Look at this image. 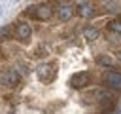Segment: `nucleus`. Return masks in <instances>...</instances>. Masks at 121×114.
Listing matches in <instances>:
<instances>
[{
	"mask_svg": "<svg viewBox=\"0 0 121 114\" xmlns=\"http://www.w3.org/2000/svg\"><path fill=\"white\" fill-rule=\"evenodd\" d=\"M13 32H15V40H19L21 44H28L30 42L32 28H30L28 23H17L15 28H13Z\"/></svg>",
	"mask_w": 121,
	"mask_h": 114,
	"instance_id": "39448f33",
	"label": "nucleus"
},
{
	"mask_svg": "<svg viewBox=\"0 0 121 114\" xmlns=\"http://www.w3.org/2000/svg\"><path fill=\"white\" fill-rule=\"evenodd\" d=\"M19 72L17 70H13V68H9V70H6L2 76H0V82L6 86V87H17L19 86Z\"/></svg>",
	"mask_w": 121,
	"mask_h": 114,
	"instance_id": "423d86ee",
	"label": "nucleus"
},
{
	"mask_svg": "<svg viewBox=\"0 0 121 114\" xmlns=\"http://www.w3.org/2000/svg\"><path fill=\"white\" fill-rule=\"evenodd\" d=\"M13 38V28L11 27H2L0 28V40L6 42V40H11Z\"/></svg>",
	"mask_w": 121,
	"mask_h": 114,
	"instance_id": "9b49d317",
	"label": "nucleus"
},
{
	"mask_svg": "<svg viewBox=\"0 0 121 114\" xmlns=\"http://www.w3.org/2000/svg\"><path fill=\"white\" fill-rule=\"evenodd\" d=\"M117 61H119V63H121V51H119V53H117Z\"/></svg>",
	"mask_w": 121,
	"mask_h": 114,
	"instance_id": "ddd939ff",
	"label": "nucleus"
},
{
	"mask_svg": "<svg viewBox=\"0 0 121 114\" xmlns=\"http://www.w3.org/2000/svg\"><path fill=\"white\" fill-rule=\"evenodd\" d=\"M91 80H93L91 72L81 70V72H76V74H72V76H70L68 86H70V87H74V89H83V87H87V86L91 84Z\"/></svg>",
	"mask_w": 121,
	"mask_h": 114,
	"instance_id": "7ed1b4c3",
	"label": "nucleus"
},
{
	"mask_svg": "<svg viewBox=\"0 0 121 114\" xmlns=\"http://www.w3.org/2000/svg\"><path fill=\"white\" fill-rule=\"evenodd\" d=\"M98 28H95V27H87L85 28V32H83V36H85V40L87 42H95L96 38H98Z\"/></svg>",
	"mask_w": 121,
	"mask_h": 114,
	"instance_id": "1a4fd4ad",
	"label": "nucleus"
},
{
	"mask_svg": "<svg viewBox=\"0 0 121 114\" xmlns=\"http://www.w3.org/2000/svg\"><path fill=\"white\" fill-rule=\"evenodd\" d=\"M55 74H57V68H55V63H43L36 68V76L40 82L43 84H49L55 80Z\"/></svg>",
	"mask_w": 121,
	"mask_h": 114,
	"instance_id": "f03ea898",
	"label": "nucleus"
},
{
	"mask_svg": "<svg viewBox=\"0 0 121 114\" xmlns=\"http://www.w3.org/2000/svg\"><path fill=\"white\" fill-rule=\"evenodd\" d=\"M76 11H78L81 17H91V15L95 13V10H93V6H91V4H81Z\"/></svg>",
	"mask_w": 121,
	"mask_h": 114,
	"instance_id": "9d476101",
	"label": "nucleus"
},
{
	"mask_svg": "<svg viewBox=\"0 0 121 114\" xmlns=\"http://www.w3.org/2000/svg\"><path fill=\"white\" fill-rule=\"evenodd\" d=\"M0 59H4V55H2V49H0Z\"/></svg>",
	"mask_w": 121,
	"mask_h": 114,
	"instance_id": "4468645a",
	"label": "nucleus"
},
{
	"mask_svg": "<svg viewBox=\"0 0 121 114\" xmlns=\"http://www.w3.org/2000/svg\"><path fill=\"white\" fill-rule=\"evenodd\" d=\"M95 63H96L98 66H102V68H108V70L115 66V61H113L110 55H106V53H104V55H102V53L96 55V57H95Z\"/></svg>",
	"mask_w": 121,
	"mask_h": 114,
	"instance_id": "6e6552de",
	"label": "nucleus"
},
{
	"mask_svg": "<svg viewBox=\"0 0 121 114\" xmlns=\"http://www.w3.org/2000/svg\"><path fill=\"white\" fill-rule=\"evenodd\" d=\"M102 84H104L106 87H110V89L119 91V89H121V72H117V70H108V72H104V74H102Z\"/></svg>",
	"mask_w": 121,
	"mask_h": 114,
	"instance_id": "20e7f679",
	"label": "nucleus"
},
{
	"mask_svg": "<svg viewBox=\"0 0 121 114\" xmlns=\"http://www.w3.org/2000/svg\"><path fill=\"white\" fill-rule=\"evenodd\" d=\"M74 13H76V8L72 6V4H62V6H59V21H62V23H66V21H70L72 17H74Z\"/></svg>",
	"mask_w": 121,
	"mask_h": 114,
	"instance_id": "0eeeda50",
	"label": "nucleus"
},
{
	"mask_svg": "<svg viewBox=\"0 0 121 114\" xmlns=\"http://www.w3.org/2000/svg\"><path fill=\"white\" fill-rule=\"evenodd\" d=\"M25 15L28 19H34V21H47L53 17V8L49 4H38V6H28L25 10Z\"/></svg>",
	"mask_w": 121,
	"mask_h": 114,
	"instance_id": "f257e3e1",
	"label": "nucleus"
},
{
	"mask_svg": "<svg viewBox=\"0 0 121 114\" xmlns=\"http://www.w3.org/2000/svg\"><path fill=\"white\" fill-rule=\"evenodd\" d=\"M108 30L121 34V19H113V21H110V23H108Z\"/></svg>",
	"mask_w": 121,
	"mask_h": 114,
	"instance_id": "f8f14e48",
	"label": "nucleus"
}]
</instances>
